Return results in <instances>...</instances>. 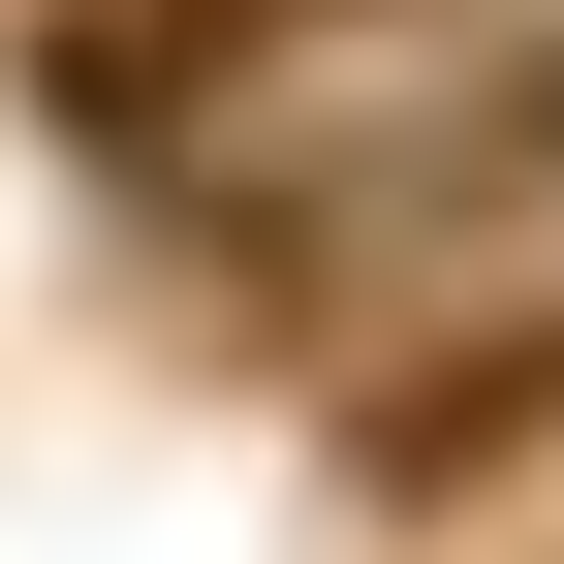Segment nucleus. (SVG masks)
I'll use <instances>...</instances> for the list:
<instances>
[{"instance_id": "f03ea898", "label": "nucleus", "mask_w": 564, "mask_h": 564, "mask_svg": "<svg viewBox=\"0 0 564 564\" xmlns=\"http://www.w3.org/2000/svg\"><path fill=\"white\" fill-rule=\"evenodd\" d=\"M502 470H564V220L470 282V314H377V377H345V502H502Z\"/></svg>"}, {"instance_id": "f257e3e1", "label": "nucleus", "mask_w": 564, "mask_h": 564, "mask_svg": "<svg viewBox=\"0 0 564 564\" xmlns=\"http://www.w3.org/2000/svg\"><path fill=\"white\" fill-rule=\"evenodd\" d=\"M440 63H470V0H32V126L95 188H158V220L377 126V95H440Z\"/></svg>"}]
</instances>
